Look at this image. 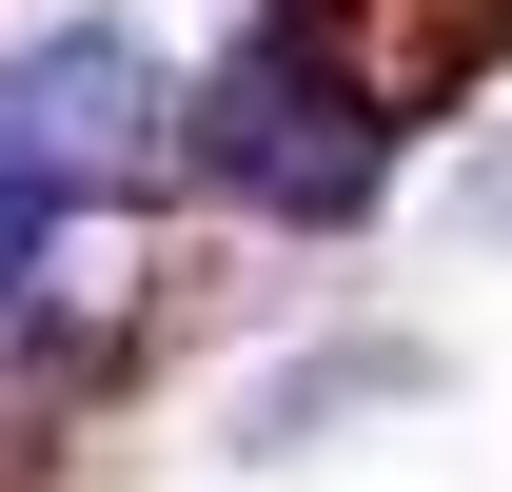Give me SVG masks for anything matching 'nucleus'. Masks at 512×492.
Returning <instances> with one entry per match:
<instances>
[{"instance_id":"f257e3e1","label":"nucleus","mask_w":512,"mask_h":492,"mask_svg":"<svg viewBox=\"0 0 512 492\" xmlns=\"http://www.w3.org/2000/svg\"><path fill=\"white\" fill-rule=\"evenodd\" d=\"M178 158L217 197H256V217H355V197H375V99L276 20V40H237V60L178 99Z\"/></svg>"},{"instance_id":"f03ea898","label":"nucleus","mask_w":512,"mask_h":492,"mask_svg":"<svg viewBox=\"0 0 512 492\" xmlns=\"http://www.w3.org/2000/svg\"><path fill=\"white\" fill-rule=\"evenodd\" d=\"M0 178H40V197H138V178H178V99H158V60H138L119 20H60L40 60L0 79Z\"/></svg>"},{"instance_id":"7ed1b4c3","label":"nucleus","mask_w":512,"mask_h":492,"mask_svg":"<svg viewBox=\"0 0 512 492\" xmlns=\"http://www.w3.org/2000/svg\"><path fill=\"white\" fill-rule=\"evenodd\" d=\"M40 256H60V197H40V178H0V296H20Z\"/></svg>"}]
</instances>
